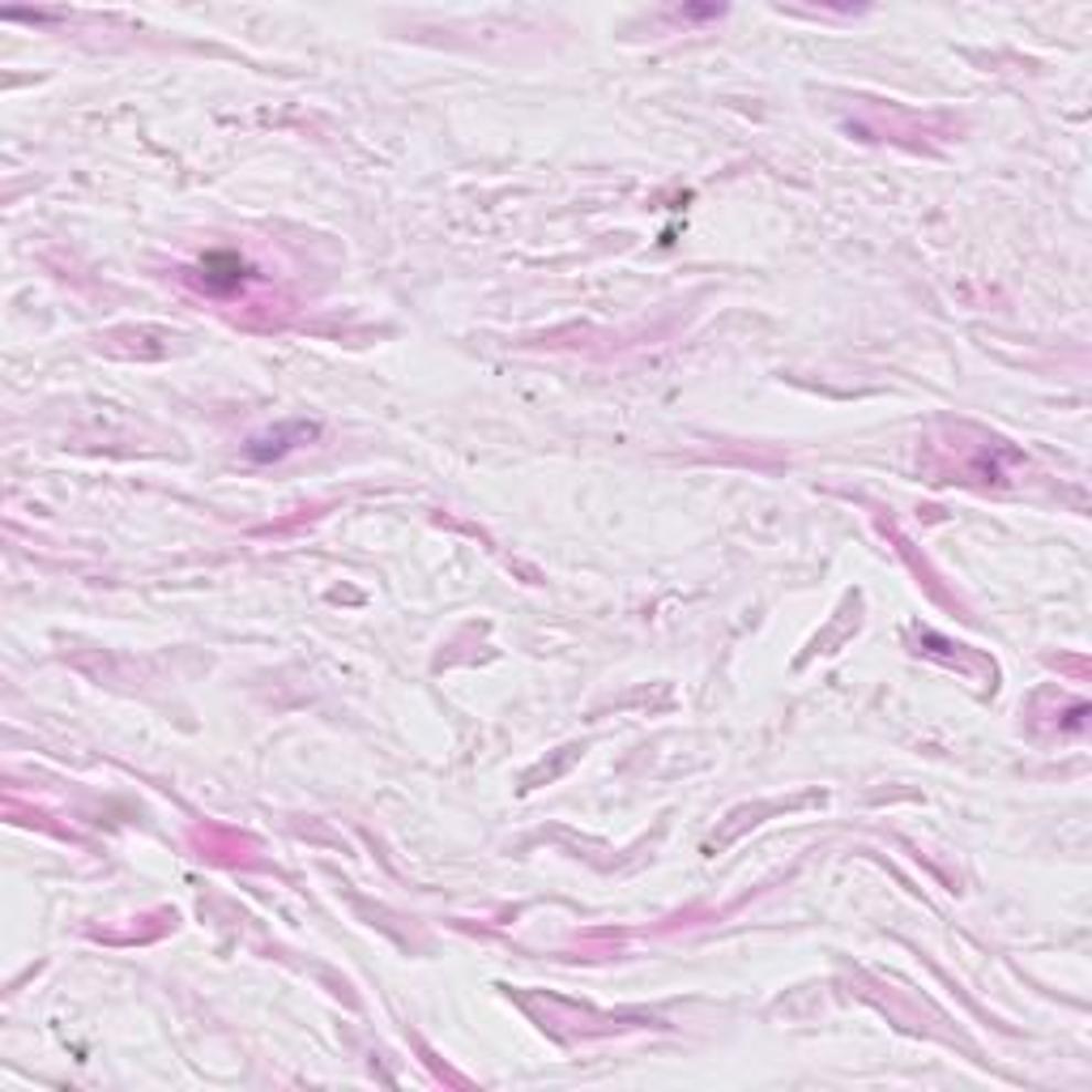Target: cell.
I'll return each instance as SVG.
<instances>
[{"label": "cell", "instance_id": "obj_1", "mask_svg": "<svg viewBox=\"0 0 1092 1092\" xmlns=\"http://www.w3.org/2000/svg\"><path fill=\"white\" fill-rule=\"evenodd\" d=\"M312 436H317L312 422H290V427H278V431H269V436H257V440L248 445V457H253V461H269V457L290 452L295 445H308Z\"/></svg>", "mask_w": 1092, "mask_h": 1092}, {"label": "cell", "instance_id": "obj_2", "mask_svg": "<svg viewBox=\"0 0 1092 1092\" xmlns=\"http://www.w3.org/2000/svg\"><path fill=\"white\" fill-rule=\"evenodd\" d=\"M196 274H201V287H205V290H218V295H223V290H239V287H244L253 269H248V265H244L239 257H223V253H218V257H205V260H201V269H196Z\"/></svg>", "mask_w": 1092, "mask_h": 1092}]
</instances>
